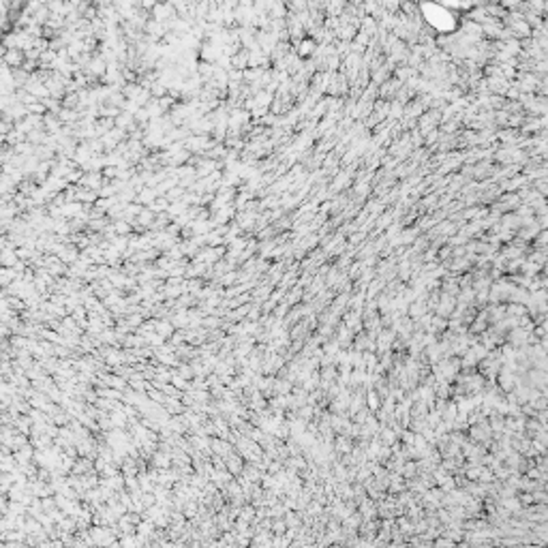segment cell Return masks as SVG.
Segmentation results:
<instances>
[{"instance_id": "cell-1", "label": "cell", "mask_w": 548, "mask_h": 548, "mask_svg": "<svg viewBox=\"0 0 548 548\" xmlns=\"http://www.w3.org/2000/svg\"><path fill=\"white\" fill-rule=\"evenodd\" d=\"M26 62V54L24 49H5L3 54V64L9 69H22Z\"/></svg>"}]
</instances>
